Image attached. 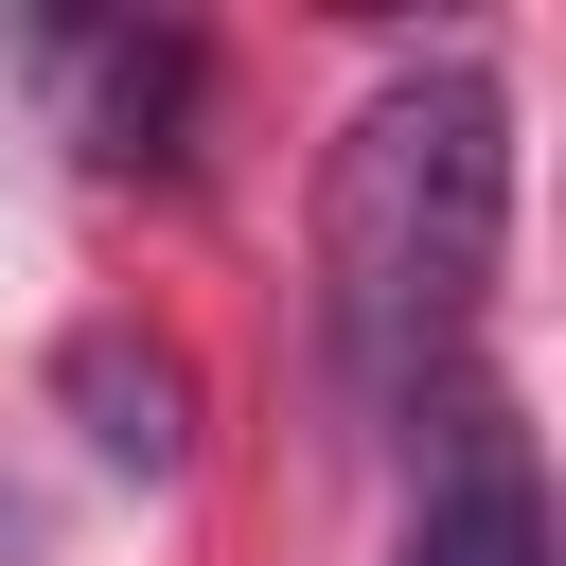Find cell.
I'll return each instance as SVG.
<instances>
[{
  "label": "cell",
  "instance_id": "6da1fadb",
  "mask_svg": "<svg viewBox=\"0 0 566 566\" xmlns=\"http://www.w3.org/2000/svg\"><path fill=\"white\" fill-rule=\"evenodd\" d=\"M495 230H513V88L478 53H407L318 159V336L354 407H424L460 371Z\"/></svg>",
  "mask_w": 566,
  "mask_h": 566
},
{
  "label": "cell",
  "instance_id": "7a4b0ae2",
  "mask_svg": "<svg viewBox=\"0 0 566 566\" xmlns=\"http://www.w3.org/2000/svg\"><path fill=\"white\" fill-rule=\"evenodd\" d=\"M407 566H548V478H531V424L495 389H442L424 495H407Z\"/></svg>",
  "mask_w": 566,
  "mask_h": 566
},
{
  "label": "cell",
  "instance_id": "3957f363",
  "mask_svg": "<svg viewBox=\"0 0 566 566\" xmlns=\"http://www.w3.org/2000/svg\"><path fill=\"white\" fill-rule=\"evenodd\" d=\"M71 142H88V177H195V106H212V53L177 35V18H142V35H71Z\"/></svg>",
  "mask_w": 566,
  "mask_h": 566
},
{
  "label": "cell",
  "instance_id": "277c9868",
  "mask_svg": "<svg viewBox=\"0 0 566 566\" xmlns=\"http://www.w3.org/2000/svg\"><path fill=\"white\" fill-rule=\"evenodd\" d=\"M53 407H71L88 460H124V478H177V460H195V371H177V336H142V318H71V336H53Z\"/></svg>",
  "mask_w": 566,
  "mask_h": 566
}]
</instances>
